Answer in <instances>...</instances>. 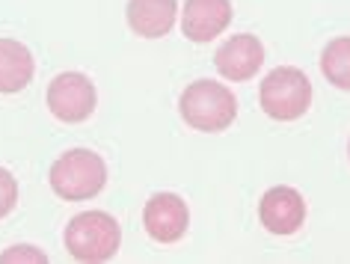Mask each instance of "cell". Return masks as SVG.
<instances>
[{"mask_svg": "<svg viewBox=\"0 0 350 264\" xmlns=\"http://www.w3.org/2000/svg\"><path fill=\"white\" fill-rule=\"evenodd\" d=\"M122 243V228L116 217L104 211H83L68 220L66 226V250L75 261L83 264H101L116 255Z\"/></svg>", "mask_w": 350, "mask_h": 264, "instance_id": "3", "label": "cell"}, {"mask_svg": "<svg viewBox=\"0 0 350 264\" xmlns=\"http://www.w3.org/2000/svg\"><path fill=\"white\" fill-rule=\"evenodd\" d=\"M232 24V0H187L181 30L190 42H211Z\"/></svg>", "mask_w": 350, "mask_h": 264, "instance_id": "9", "label": "cell"}, {"mask_svg": "<svg viewBox=\"0 0 350 264\" xmlns=\"http://www.w3.org/2000/svg\"><path fill=\"white\" fill-rule=\"evenodd\" d=\"M178 3L175 0H128V27L143 39H163L175 27Z\"/></svg>", "mask_w": 350, "mask_h": 264, "instance_id": "10", "label": "cell"}, {"mask_svg": "<svg viewBox=\"0 0 350 264\" xmlns=\"http://www.w3.org/2000/svg\"><path fill=\"white\" fill-rule=\"evenodd\" d=\"M261 110L276 122H294L312 107V83L306 72L294 66L273 68L258 86Z\"/></svg>", "mask_w": 350, "mask_h": 264, "instance_id": "4", "label": "cell"}, {"mask_svg": "<svg viewBox=\"0 0 350 264\" xmlns=\"http://www.w3.org/2000/svg\"><path fill=\"white\" fill-rule=\"evenodd\" d=\"M178 113L193 131L217 134V131L229 128L238 116V98L232 95L229 86L217 81H196L181 92Z\"/></svg>", "mask_w": 350, "mask_h": 264, "instance_id": "1", "label": "cell"}, {"mask_svg": "<svg viewBox=\"0 0 350 264\" xmlns=\"http://www.w3.org/2000/svg\"><path fill=\"white\" fill-rule=\"evenodd\" d=\"M33 75H36L33 51L18 39H0V95L27 90Z\"/></svg>", "mask_w": 350, "mask_h": 264, "instance_id": "11", "label": "cell"}, {"mask_svg": "<svg viewBox=\"0 0 350 264\" xmlns=\"http://www.w3.org/2000/svg\"><path fill=\"white\" fill-rule=\"evenodd\" d=\"M15 202H18V181L12 179L10 170L0 166V220L15 208Z\"/></svg>", "mask_w": 350, "mask_h": 264, "instance_id": "14", "label": "cell"}, {"mask_svg": "<svg viewBox=\"0 0 350 264\" xmlns=\"http://www.w3.org/2000/svg\"><path fill=\"white\" fill-rule=\"evenodd\" d=\"M0 264H48V255L39 246L18 243V246H10L6 252H0Z\"/></svg>", "mask_w": 350, "mask_h": 264, "instance_id": "13", "label": "cell"}, {"mask_svg": "<svg viewBox=\"0 0 350 264\" xmlns=\"http://www.w3.org/2000/svg\"><path fill=\"white\" fill-rule=\"evenodd\" d=\"M214 66L226 81H250L265 66V45L252 33H238L217 48Z\"/></svg>", "mask_w": 350, "mask_h": 264, "instance_id": "7", "label": "cell"}, {"mask_svg": "<svg viewBox=\"0 0 350 264\" xmlns=\"http://www.w3.org/2000/svg\"><path fill=\"white\" fill-rule=\"evenodd\" d=\"M258 220L273 235H294L306 223V199L294 187H270L258 202Z\"/></svg>", "mask_w": 350, "mask_h": 264, "instance_id": "8", "label": "cell"}, {"mask_svg": "<svg viewBox=\"0 0 350 264\" xmlns=\"http://www.w3.org/2000/svg\"><path fill=\"white\" fill-rule=\"evenodd\" d=\"M95 83L81 72H63L48 83V110L66 125L86 122L95 113Z\"/></svg>", "mask_w": 350, "mask_h": 264, "instance_id": "5", "label": "cell"}, {"mask_svg": "<svg viewBox=\"0 0 350 264\" xmlns=\"http://www.w3.org/2000/svg\"><path fill=\"white\" fill-rule=\"evenodd\" d=\"M321 72L336 90L350 92V36H338L323 48Z\"/></svg>", "mask_w": 350, "mask_h": 264, "instance_id": "12", "label": "cell"}, {"mask_svg": "<svg viewBox=\"0 0 350 264\" xmlns=\"http://www.w3.org/2000/svg\"><path fill=\"white\" fill-rule=\"evenodd\" d=\"M347 152H350V146H347Z\"/></svg>", "mask_w": 350, "mask_h": 264, "instance_id": "15", "label": "cell"}, {"mask_svg": "<svg viewBox=\"0 0 350 264\" xmlns=\"http://www.w3.org/2000/svg\"><path fill=\"white\" fill-rule=\"evenodd\" d=\"M107 184V166L104 157L90 148H72L59 155L51 166V190L66 202L95 199Z\"/></svg>", "mask_w": 350, "mask_h": 264, "instance_id": "2", "label": "cell"}, {"mask_svg": "<svg viewBox=\"0 0 350 264\" xmlns=\"http://www.w3.org/2000/svg\"><path fill=\"white\" fill-rule=\"evenodd\" d=\"M143 226L152 241L157 243H175L187 235L190 211L187 202L175 193H154L143 208Z\"/></svg>", "mask_w": 350, "mask_h": 264, "instance_id": "6", "label": "cell"}]
</instances>
